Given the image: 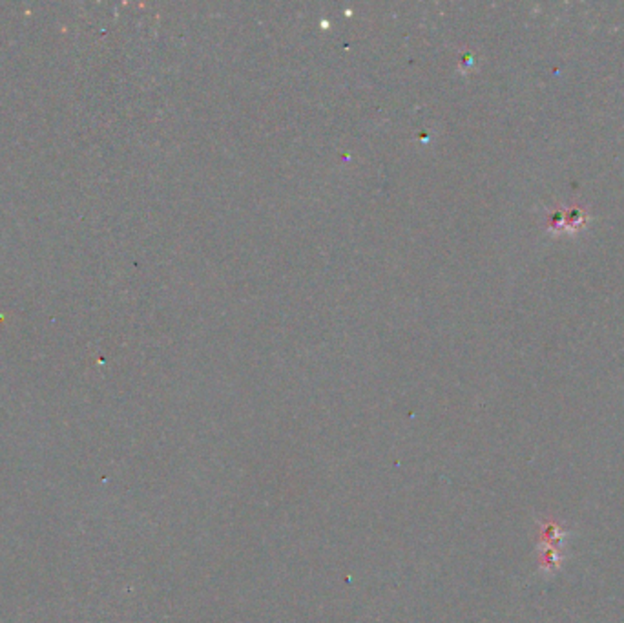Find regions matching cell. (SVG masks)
<instances>
[{
  "instance_id": "6da1fadb",
  "label": "cell",
  "mask_w": 624,
  "mask_h": 623,
  "mask_svg": "<svg viewBox=\"0 0 624 623\" xmlns=\"http://www.w3.org/2000/svg\"><path fill=\"white\" fill-rule=\"evenodd\" d=\"M588 213L582 206H570V209L559 206L548 216V229L551 233H577L588 224Z\"/></svg>"
}]
</instances>
